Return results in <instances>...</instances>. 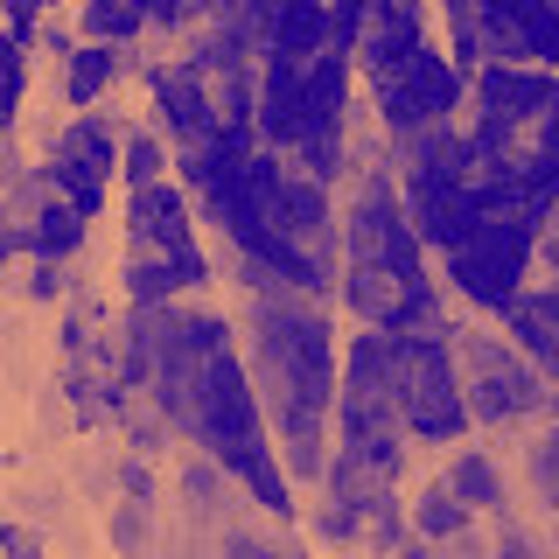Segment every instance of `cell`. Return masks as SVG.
<instances>
[{
  "mask_svg": "<svg viewBox=\"0 0 559 559\" xmlns=\"http://www.w3.org/2000/svg\"><path fill=\"white\" fill-rule=\"evenodd\" d=\"M322 43H329L322 0H273V57L301 63V57H322Z\"/></svg>",
  "mask_w": 559,
  "mask_h": 559,
  "instance_id": "3",
  "label": "cell"
},
{
  "mask_svg": "<svg viewBox=\"0 0 559 559\" xmlns=\"http://www.w3.org/2000/svg\"><path fill=\"white\" fill-rule=\"evenodd\" d=\"M105 162H112V140L98 127H78L57 154V189L70 197L78 217H98V197H105Z\"/></svg>",
  "mask_w": 559,
  "mask_h": 559,
  "instance_id": "1",
  "label": "cell"
},
{
  "mask_svg": "<svg viewBox=\"0 0 559 559\" xmlns=\"http://www.w3.org/2000/svg\"><path fill=\"white\" fill-rule=\"evenodd\" d=\"M78 210H70V203H49L43 210V217H35V245H43V252H70V245H78Z\"/></svg>",
  "mask_w": 559,
  "mask_h": 559,
  "instance_id": "6",
  "label": "cell"
},
{
  "mask_svg": "<svg viewBox=\"0 0 559 559\" xmlns=\"http://www.w3.org/2000/svg\"><path fill=\"white\" fill-rule=\"evenodd\" d=\"M133 231H140V252L154 259H197V245H189V217H182V197L162 182L133 189Z\"/></svg>",
  "mask_w": 559,
  "mask_h": 559,
  "instance_id": "2",
  "label": "cell"
},
{
  "mask_svg": "<svg viewBox=\"0 0 559 559\" xmlns=\"http://www.w3.org/2000/svg\"><path fill=\"white\" fill-rule=\"evenodd\" d=\"M84 22H92V35L105 43V35H133L140 28V8H133V0H92V14H84Z\"/></svg>",
  "mask_w": 559,
  "mask_h": 559,
  "instance_id": "7",
  "label": "cell"
},
{
  "mask_svg": "<svg viewBox=\"0 0 559 559\" xmlns=\"http://www.w3.org/2000/svg\"><path fill=\"white\" fill-rule=\"evenodd\" d=\"M133 8H140V14H154V22H168V14L182 8V0H133Z\"/></svg>",
  "mask_w": 559,
  "mask_h": 559,
  "instance_id": "10",
  "label": "cell"
},
{
  "mask_svg": "<svg viewBox=\"0 0 559 559\" xmlns=\"http://www.w3.org/2000/svg\"><path fill=\"white\" fill-rule=\"evenodd\" d=\"M127 175H133V189H147L154 175H162V154H154V140H133V154H127Z\"/></svg>",
  "mask_w": 559,
  "mask_h": 559,
  "instance_id": "9",
  "label": "cell"
},
{
  "mask_svg": "<svg viewBox=\"0 0 559 559\" xmlns=\"http://www.w3.org/2000/svg\"><path fill=\"white\" fill-rule=\"evenodd\" d=\"M162 98H168V119H175V133H189V140H203V133H210V105H203V92H197L189 78L162 84Z\"/></svg>",
  "mask_w": 559,
  "mask_h": 559,
  "instance_id": "5",
  "label": "cell"
},
{
  "mask_svg": "<svg viewBox=\"0 0 559 559\" xmlns=\"http://www.w3.org/2000/svg\"><path fill=\"white\" fill-rule=\"evenodd\" d=\"M483 105H489L497 127H511V119H524V112H546L552 84L546 78H518V70H489V78H483Z\"/></svg>",
  "mask_w": 559,
  "mask_h": 559,
  "instance_id": "4",
  "label": "cell"
},
{
  "mask_svg": "<svg viewBox=\"0 0 559 559\" xmlns=\"http://www.w3.org/2000/svg\"><path fill=\"white\" fill-rule=\"evenodd\" d=\"M105 78H112V57H105V49H84V57H78V70H70V98H98V84Z\"/></svg>",
  "mask_w": 559,
  "mask_h": 559,
  "instance_id": "8",
  "label": "cell"
}]
</instances>
